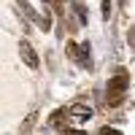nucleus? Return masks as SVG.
Here are the masks:
<instances>
[{
	"instance_id": "1",
	"label": "nucleus",
	"mask_w": 135,
	"mask_h": 135,
	"mask_svg": "<svg viewBox=\"0 0 135 135\" xmlns=\"http://www.w3.org/2000/svg\"><path fill=\"white\" fill-rule=\"evenodd\" d=\"M127 84H130V76L124 68H119L116 76L108 81V89H105V103L108 105H119L124 100V92H127Z\"/></svg>"
},
{
	"instance_id": "2",
	"label": "nucleus",
	"mask_w": 135,
	"mask_h": 135,
	"mask_svg": "<svg viewBox=\"0 0 135 135\" xmlns=\"http://www.w3.org/2000/svg\"><path fill=\"white\" fill-rule=\"evenodd\" d=\"M19 54H22V60H25L30 68H38V65H41V62H38V54H35V49H32L27 41H22V43H19Z\"/></svg>"
},
{
	"instance_id": "3",
	"label": "nucleus",
	"mask_w": 135,
	"mask_h": 135,
	"mask_svg": "<svg viewBox=\"0 0 135 135\" xmlns=\"http://www.w3.org/2000/svg\"><path fill=\"white\" fill-rule=\"evenodd\" d=\"M68 114H73V116H78V119H89V116H92V108L84 105V103H76V105L68 108Z\"/></svg>"
},
{
	"instance_id": "4",
	"label": "nucleus",
	"mask_w": 135,
	"mask_h": 135,
	"mask_svg": "<svg viewBox=\"0 0 135 135\" xmlns=\"http://www.w3.org/2000/svg\"><path fill=\"white\" fill-rule=\"evenodd\" d=\"M35 119H38V114H35V111H32V114L27 116V122H25V124H22V132H30V130H32V124H35Z\"/></svg>"
},
{
	"instance_id": "5",
	"label": "nucleus",
	"mask_w": 135,
	"mask_h": 135,
	"mask_svg": "<svg viewBox=\"0 0 135 135\" xmlns=\"http://www.w3.org/2000/svg\"><path fill=\"white\" fill-rule=\"evenodd\" d=\"M103 16H105V19L111 16V0H103Z\"/></svg>"
},
{
	"instance_id": "6",
	"label": "nucleus",
	"mask_w": 135,
	"mask_h": 135,
	"mask_svg": "<svg viewBox=\"0 0 135 135\" xmlns=\"http://www.w3.org/2000/svg\"><path fill=\"white\" fill-rule=\"evenodd\" d=\"M100 135H122V132L114 130V127H103V130H100Z\"/></svg>"
},
{
	"instance_id": "7",
	"label": "nucleus",
	"mask_w": 135,
	"mask_h": 135,
	"mask_svg": "<svg viewBox=\"0 0 135 135\" xmlns=\"http://www.w3.org/2000/svg\"><path fill=\"white\" fill-rule=\"evenodd\" d=\"M49 3H60V0H49Z\"/></svg>"
}]
</instances>
